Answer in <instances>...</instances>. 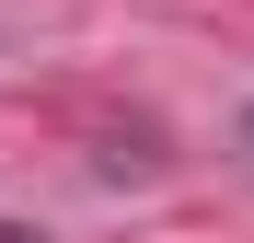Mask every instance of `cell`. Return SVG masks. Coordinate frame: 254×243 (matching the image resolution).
Segmentation results:
<instances>
[{"mask_svg":"<svg viewBox=\"0 0 254 243\" xmlns=\"http://www.w3.org/2000/svg\"><path fill=\"white\" fill-rule=\"evenodd\" d=\"M0 243H35V232H12V220H0Z\"/></svg>","mask_w":254,"mask_h":243,"instance_id":"6da1fadb","label":"cell"}]
</instances>
